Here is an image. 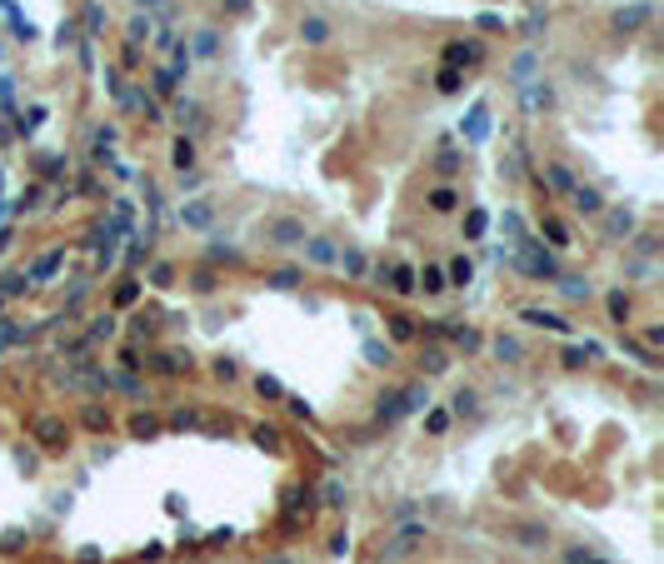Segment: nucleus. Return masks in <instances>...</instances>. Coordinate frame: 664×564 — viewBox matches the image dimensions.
<instances>
[{
    "mask_svg": "<svg viewBox=\"0 0 664 564\" xmlns=\"http://www.w3.org/2000/svg\"><path fill=\"white\" fill-rule=\"evenodd\" d=\"M300 35H305L310 45H325V40H330V20H320V15H310V20L300 25Z\"/></svg>",
    "mask_w": 664,
    "mask_h": 564,
    "instance_id": "obj_2",
    "label": "nucleus"
},
{
    "mask_svg": "<svg viewBox=\"0 0 664 564\" xmlns=\"http://www.w3.org/2000/svg\"><path fill=\"white\" fill-rule=\"evenodd\" d=\"M575 205H580V210H599V195H594V190H580Z\"/></svg>",
    "mask_w": 664,
    "mask_h": 564,
    "instance_id": "obj_7",
    "label": "nucleus"
},
{
    "mask_svg": "<svg viewBox=\"0 0 664 564\" xmlns=\"http://www.w3.org/2000/svg\"><path fill=\"white\" fill-rule=\"evenodd\" d=\"M185 220H190V225H205V220H210V205H190Z\"/></svg>",
    "mask_w": 664,
    "mask_h": 564,
    "instance_id": "obj_8",
    "label": "nucleus"
},
{
    "mask_svg": "<svg viewBox=\"0 0 664 564\" xmlns=\"http://www.w3.org/2000/svg\"><path fill=\"white\" fill-rule=\"evenodd\" d=\"M140 6H160V0H140Z\"/></svg>",
    "mask_w": 664,
    "mask_h": 564,
    "instance_id": "obj_10",
    "label": "nucleus"
},
{
    "mask_svg": "<svg viewBox=\"0 0 664 564\" xmlns=\"http://www.w3.org/2000/svg\"><path fill=\"white\" fill-rule=\"evenodd\" d=\"M61 260H65L61 250H50V255H40V260H35V270H30V280H45V275H50L55 265H61Z\"/></svg>",
    "mask_w": 664,
    "mask_h": 564,
    "instance_id": "obj_3",
    "label": "nucleus"
},
{
    "mask_svg": "<svg viewBox=\"0 0 664 564\" xmlns=\"http://www.w3.org/2000/svg\"><path fill=\"white\" fill-rule=\"evenodd\" d=\"M310 260L315 265H330V260H335V245H330V240H310Z\"/></svg>",
    "mask_w": 664,
    "mask_h": 564,
    "instance_id": "obj_4",
    "label": "nucleus"
},
{
    "mask_svg": "<svg viewBox=\"0 0 664 564\" xmlns=\"http://www.w3.org/2000/svg\"><path fill=\"white\" fill-rule=\"evenodd\" d=\"M494 355H500V360H515L520 345H515V340H494Z\"/></svg>",
    "mask_w": 664,
    "mask_h": 564,
    "instance_id": "obj_6",
    "label": "nucleus"
},
{
    "mask_svg": "<svg viewBox=\"0 0 664 564\" xmlns=\"http://www.w3.org/2000/svg\"><path fill=\"white\" fill-rule=\"evenodd\" d=\"M270 240H275V245H295V240H305V230H300L295 220H275V225H270Z\"/></svg>",
    "mask_w": 664,
    "mask_h": 564,
    "instance_id": "obj_1",
    "label": "nucleus"
},
{
    "mask_svg": "<svg viewBox=\"0 0 664 564\" xmlns=\"http://www.w3.org/2000/svg\"><path fill=\"white\" fill-rule=\"evenodd\" d=\"M525 320H530V325H549V330H570L560 315H544V310H525Z\"/></svg>",
    "mask_w": 664,
    "mask_h": 564,
    "instance_id": "obj_5",
    "label": "nucleus"
},
{
    "mask_svg": "<svg viewBox=\"0 0 664 564\" xmlns=\"http://www.w3.org/2000/svg\"><path fill=\"white\" fill-rule=\"evenodd\" d=\"M345 270H350V275H365V255L350 250V255H345Z\"/></svg>",
    "mask_w": 664,
    "mask_h": 564,
    "instance_id": "obj_9",
    "label": "nucleus"
}]
</instances>
